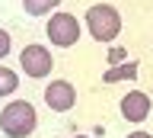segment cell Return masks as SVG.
I'll return each instance as SVG.
<instances>
[{
  "instance_id": "obj_1",
  "label": "cell",
  "mask_w": 153,
  "mask_h": 138,
  "mask_svg": "<svg viewBox=\"0 0 153 138\" xmlns=\"http://www.w3.org/2000/svg\"><path fill=\"white\" fill-rule=\"evenodd\" d=\"M35 106L32 103H26V100H13L10 106H3V112H0V128H3V135L10 138H26L35 132Z\"/></svg>"
},
{
  "instance_id": "obj_2",
  "label": "cell",
  "mask_w": 153,
  "mask_h": 138,
  "mask_svg": "<svg viewBox=\"0 0 153 138\" xmlns=\"http://www.w3.org/2000/svg\"><path fill=\"white\" fill-rule=\"evenodd\" d=\"M86 23H89V32H93L96 42H112L115 35L121 32V16H118V10L108 7V3H96V7H89Z\"/></svg>"
},
{
  "instance_id": "obj_3",
  "label": "cell",
  "mask_w": 153,
  "mask_h": 138,
  "mask_svg": "<svg viewBox=\"0 0 153 138\" xmlns=\"http://www.w3.org/2000/svg\"><path fill=\"white\" fill-rule=\"evenodd\" d=\"M48 39L54 42V45H61V48L76 45V39H80V23H76V16H70V13H54V16L48 20Z\"/></svg>"
},
{
  "instance_id": "obj_4",
  "label": "cell",
  "mask_w": 153,
  "mask_h": 138,
  "mask_svg": "<svg viewBox=\"0 0 153 138\" xmlns=\"http://www.w3.org/2000/svg\"><path fill=\"white\" fill-rule=\"evenodd\" d=\"M45 103L48 109H54V112H67V109L76 106V90L70 80H51L45 87Z\"/></svg>"
},
{
  "instance_id": "obj_5",
  "label": "cell",
  "mask_w": 153,
  "mask_h": 138,
  "mask_svg": "<svg viewBox=\"0 0 153 138\" xmlns=\"http://www.w3.org/2000/svg\"><path fill=\"white\" fill-rule=\"evenodd\" d=\"M19 61H22V71H26L29 77H45V74H51V51H48L45 45H26L22 55H19Z\"/></svg>"
},
{
  "instance_id": "obj_6",
  "label": "cell",
  "mask_w": 153,
  "mask_h": 138,
  "mask_svg": "<svg viewBox=\"0 0 153 138\" xmlns=\"http://www.w3.org/2000/svg\"><path fill=\"white\" fill-rule=\"evenodd\" d=\"M121 116L128 122H143L150 116V97L143 90H131L128 97H121Z\"/></svg>"
},
{
  "instance_id": "obj_7",
  "label": "cell",
  "mask_w": 153,
  "mask_h": 138,
  "mask_svg": "<svg viewBox=\"0 0 153 138\" xmlns=\"http://www.w3.org/2000/svg\"><path fill=\"white\" fill-rule=\"evenodd\" d=\"M124 77H137V61H128V64H121V68H112V71L102 74L105 84H115V80H124Z\"/></svg>"
},
{
  "instance_id": "obj_8",
  "label": "cell",
  "mask_w": 153,
  "mask_h": 138,
  "mask_svg": "<svg viewBox=\"0 0 153 138\" xmlns=\"http://www.w3.org/2000/svg\"><path fill=\"white\" fill-rule=\"evenodd\" d=\"M22 7H26L29 16H45L54 7H61V0H22Z\"/></svg>"
},
{
  "instance_id": "obj_9",
  "label": "cell",
  "mask_w": 153,
  "mask_h": 138,
  "mask_svg": "<svg viewBox=\"0 0 153 138\" xmlns=\"http://www.w3.org/2000/svg\"><path fill=\"white\" fill-rule=\"evenodd\" d=\"M16 87H19V77H16L10 68H0V97L16 93Z\"/></svg>"
},
{
  "instance_id": "obj_10",
  "label": "cell",
  "mask_w": 153,
  "mask_h": 138,
  "mask_svg": "<svg viewBox=\"0 0 153 138\" xmlns=\"http://www.w3.org/2000/svg\"><path fill=\"white\" fill-rule=\"evenodd\" d=\"M10 55V32L0 29V58H7Z\"/></svg>"
},
{
  "instance_id": "obj_11",
  "label": "cell",
  "mask_w": 153,
  "mask_h": 138,
  "mask_svg": "<svg viewBox=\"0 0 153 138\" xmlns=\"http://www.w3.org/2000/svg\"><path fill=\"white\" fill-rule=\"evenodd\" d=\"M128 138H153V135H147V132H131Z\"/></svg>"
},
{
  "instance_id": "obj_12",
  "label": "cell",
  "mask_w": 153,
  "mask_h": 138,
  "mask_svg": "<svg viewBox=\"0 0 153 138\" xmlns=\"http://www.w3.org/2000/svg\"><path fill=\"white\" fill-rule=\"evenodd\" d=\"M70 138H86V135H70Z\"/></svg>"
}]
</instances>
